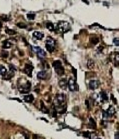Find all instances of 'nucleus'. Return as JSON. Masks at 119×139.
<instances>
[{
  "label": "nucleus",
  "mask_w": 119,
  "mask_h": 139,
  "mask_svg": "<svg viewBox=\"0 0 119 139\" xmlns=\"http://www.w3.org/2000/svg\"><path fill=\"white\" fill-rule=\"evenodd\" d=\"M45 46L49 52H53L55 50V46H56V41L51 37H48L47 40L45 41Z\"/></svg>",
  "instance_id": "obj_3"
},
{
  "label": "nucleus",
  "mask_w": 119,
  "mask_h": 139,
  "mask_svg": "<svg viewBox=\"0 0 119 139\" xmlns=\"http://www.w3.org/2000/svg\"><path fill=\"white\" fill-rule=\"evenodd\" d=\"M33 37H34V38H36L37 40H41V39L44 38V34H43V32L35 31V32H33Z\"/></svg>",
  "instance_id": "obj_11"
},
{
  "label": "nucleus",
  "mask_w": 119,
  "mask_h": 139,
  "mask_svg": "<svg viewBox=\"0 0 119 139\" xmlns=\"http://www.w3.org/2000/svg\"><path fill=\"white\" fill-rule=\"evenodd\" d=\"M113 44L116 45V46H119V38H114L113 39Z\"/></svg>",
  "instance_id": "obj_29"
},
{
  "label": "nucleus",
  "mask_w": 119,
  "mask_h": 139,
  "mask_svg": "<svg viewBox=\"0 0 119 139\" xmlns=\"http://www.w3.org/2000/svg\"><path fill=\"white\" fill-rule=\"evenodd\" d=\"M88 68L89 69H91V68H93V66H94V62L92 61V60H88Z\"/></svg>",
  "instance_id": "obj_25"
},
{
  "label": "nucleus",
  "mask_w": 119,
  "mask_h": 139,
  "mask_svg": "<svg viewBox=\"0 0 119 139\" xmlns=\"http://www.w3.org/2000/svg\"><path fill=\"white\" fill-rule=\"evenodd\" d=\"M34 51L36 52V54L38 55V57L39 58H44L46 56V52L44 51L42 48H40L39 46H36V47H34Z\"/></svg>",
  "instance_id": "obj_8"
},
{
  "label": "nucleus",
  "mask_w": 119,
  "mask_h": 139,
  "mask_svg": "<svg viewBox=\"0 0 119 139\" xmlns=\"http://www.w3.org/2000/svg\"><path fill=\"white\" fill-rule=\"evenodd\" d=\"M14 76V72H12V71H11V72H7L4 76H3V78H4L5 80H10L11 79V77H13Z\"/></svg>",
  "instance_id": "obj_18"
},
{
  "label": "nucleus",
  "mask_w": 119,
  "mask_h": 139,
  "mask_svg": "<svg viewBox=\"0 0 119 139\" xmlns=\"http://www.w3.org/2000/svg\"><path fill=\"white\" fill-rule=\"evenodd\" d=\"M66 101V97L64 94H57L55 96V100H54V105H58V104H62L65 103Z\"/></svg>",
  "instance_id": "obj_6"
},
{
  "label": "nucleus",
  "mask_w": 119,
  "mask_h": 139,
  "mask_svg": "<svg viewBox=\"0 0 119 139\" xmlns=\"http://www.w3.org/2000/svg\"><path fill=\"white\" fill-rule=\"evenodd\" d=\"M6 33L7 34H9V35H15L16 34V32L14 31V30H11V29H8V28H6Z\"/></svg>",
  "instance_id": "obj_24"
},
{
  "label": "nucleus",
  "mask_w": 119,
  "mask_h": 139,
  "mask_svg": "<svg viewBox=\"0 0 119 139\" xmlns=\"http://www.w3.org/2000/svg\"><path fill=\"white\" fill-rule=\"evenodd\" d=\"M17 26L19 28H26V27H27V26H26L24 23H17Z\"/></svg>",
  "instance_id": "obj_30"
},
{
  "label": "nucleus",
  "mask_w": 119,
  "mask_h": 139,
  "mask_svg": "<svg viewBox=\"0 0 119 139\" xmlns=\"http://www.w3.org/2000/svg\"><path fill=\"white\" fill-rule=\"evenodd\" d=\"M89 125H90L93 129H96V122H95V120L92 117L89 118Z\"/></svg>",
  "instance_id": "obj_19"
},
{
  "label": "nucleus",
  "mask_w": 119,
  "mask_h": 139,
  "mask_svg": "<svg viewBox=\"0 0 119 139\" xmlns=\"http://www.w3.org/2000/svg\"><path fill=\"white\" fill-rule=\"evenodd\" d=\"M10 69H11V70H13V71H15V70H16L15 67H14L13 65H11V64H10Z\"/></svg>",
  "instance_id": "obj_35"
},
{
  "label": "nucleus",
  "mask_w": 119,
  "mask_h": 139,
  "mask_svg": "<svg viewBox=\"0 0 119 139\" xmlns=\"http://www.w3.org/2000/svg\"><path fill=\"white\" fill-rule=\"evenodd\" d=\"M67 87H68V89L70 90V91H77V90H78V86L76 84L75 80H74V78H72V77L69 78Z\"/></svg>",
  "instance_id": "obj_4"
},
{
  "label": "nucleus",
  "mask_w": 119,
  "mask_h": 139,
  "mask_svg": "<svg viewBox=\"0 0 119 139\" xmlns=\"http://www.w3.org/2000/svg\"><path fill=\"white\" fill-rule=\"evenodd\" d=\"M30 83L29 82H26V83L24 85H20V87H19V91L21 93H27L29 92V90H30Z\"/></svg>",
  "instance_id": "obj_9"
},
{
  "label": "nucleus",
  "mask_w": 119,
  "mask_h": 139,
  "mask_svg": "<svg viewBox=\"0 0 119 139\" xmlns=\"http://www.w3.org/2000/svg\"><path fill=\"white\" fill-rule=\"evenodd\" d=\"M46 27L48 28V30H50V31H54V30H55L54 24L52 23V22H47V23H46Z\"/></svg>",
  "instance_id": "obj_20"
},
{
  "label": "nucleus",
  "mask_w": 119,
  "mask_h": 139,
  "mask_svg": "<svg viewBox=\"0 0 119 139\" xmlns=\"http://www.w3.org/2000/svg\"><path fill=\"white\" fill-rule=\"evenodd\" d=\"M32 70H33V66L31 63H27V64L25 65V68H24V72L26 74H28L29 76H31V72H32Z\"/></svg>",
  "instance_id": "obj_10"
},
{
  "label": "nucleus",
  "mask_w": 119,
  "mask_h": 139,
  "mask_svg": "<svg viewBox=\"0 0 119 139\" xmlns=\"http://www.w3.org/2000/svg\"><path fill=\"white\" fill-rule=\"evenodd\" d=\"M103 50V47L102 46H100V47H98V49H97V51L99 52V51H102Z\"/></svg>",
  "instance_id": "obj_36"
},
{
  "label": "nucleus",
  "mask_w": 119,
  "mask_h": 139,
  "mask_svg": "<svg viewBox=\"0 0 119 139\" xmlns=\"http://www.w3.org/2000/svg\"><path fill=\"white\" fill-rule=\"evenodd\" d=\"M27 19H29V20H34L35 19V15L32 14V13L27 14Z\"/></svg>",
  "instance_id": "obj_26"
},
{
  "label": "nucleus",
  "mask_w": 119,
  "mask_h": 139,
  "mask_svg": "<svg viewBox=\"0 0 119 139\" xmlns=\"http://www.w3.org/2000/svg\"><path fill=\"white\" fill-rule=\"evenodd\" d=\"M33 139H40L39 136H37V135H33Z\"/></svg>",
  "instance_id": "obj_37"
},
{
  "label": "nucleus",
  "mask_w": 119,
  "mask_h": 139,
  "mask_svg": "<svg viewBox=\"0 0 119 139\" xmlns=\"http://www.w3.org/2000/svg\"><path fill=\"white\" fill-rule=\"evenodd\" d=\"M89 138H90V139H97V136H96V134H91Z\"/></svg>",
  "instance_id": "obj_33"
},
{
  "label": "nucleus",
  "mask_w": 119,
  "mask_h": 139,
  "mask_svg": "<svg viewBox=\"0 0 119 139\" xmlns=\"http://www.w3.org/2000/svg\"><path fill=\"white\" fill-rule=\"evenodd\" d=\"M91 42H92V44H97L99 42V38L98 37H96V36H93L91 38Z\"/></svg>",
  "instance_id": "obj_23"
},
{
  "label": "nucleus",
  "mask_w": 119,
  "mask_h": 139,
  "mask_svg": "<svg viewBox=\"0 0 119 139\" xmlns=\"http://www.w3.org/2000/svg\"><path fill=\"white\" fill-rule=\"evenodd\" d=\"M1 56H2V58H7V57H8V52H7V51H2L1 52Z\"/></svg>",
  "instance_id": "obj_27"
},
{
  "label": "nucleus",
  "mask_w": 119,
  "mask_h": 139,
  "mask_svg": "<svg viewBox=\"0 0 119 139\" xmlns=\"http://www.w3.org/2000/svg\"><path fill=\"white\" fill-rule=\"evenodd\" d=\"M70 29V24L67 21H59L56 24V30L57 33H66Z\"/></svg>",
  "instance_id": "obj_1"
},
{
  "label": "nucleus",
  "mask_w": 119,
  "mask_h": 139,
  "mask_svg": "<svg viewBox=\"0 0 119 139\" xmlns=\"http://www.w3.org/2000/svg\"><path fill=\"white\" fill-rule=\"evenodd\" d=\"M40 104H41V105H40V106H41V110L44 112V113H46V114H48V113H49V109H48V108L45 106V105L43 104V102H42V101H41V103H40Z\"/></svg>",
  "instance_id": "obj_21"
},
{
  "label": "nucleus",
  "mask_w": 119,
  "mask_h": 139,
  "mask_svg": "<svg viewBox=\"0 0 119 139\" xmlns=\"http://www.w3.org/2000/svg\"><path fill=\"white\" fill-rule=\"evenodd\" d=\"M27 136H28L27 134H24V138H25V139H28V137H27Z\"/></svg>",
  "instance_id": "obj_38"
},
{
  "label": "nucleus",
  "mask_w": 119,
  "mask_h": 139,
  "mask_svg": "<svg viewBox=\"0 0 119 139\" xmlns=\"http://www.w3.org/2000/svg\"><path fill=\"white\" fill-rule=\"evenodd\" d=\"M11 47H12V43L10 42V40H5L3 42V48L4 49H8V48H11Z\"/></svg>",
  "instance_id": "obj_17"
},
{
  "label": "nucleus",
  "mask_w": 119,
  "mask_h": 139,
  "mask_svg": "<svg viewBox=\"0 0 119 139\" xmlns=\"http://www.w3.org/2000/svg\"><path fill=\"white\" fill-rule=\"evenodd\" d=\"M67 85H68L67 79H61L59 81V86H60V88H62V89H66L67 88Z\"/></svg>",
  "instance_id": "obj_12"
},
{
  "label": "nucleus",
  "mask_w": 119,
  "mask_h": 139,
  "mask_svg": "<svg viewBox=\"0 0 119 139\" xmlns=\"http://www.w3.org/2000/svg\"><path fill=\"white\" fill-rule=\"evenodd\" d=\"M37 78H38V79H45L46 72L45 71H39V72L37 73Z\"/></svg>",
  "instance_id": "obj_16"
},
{
  "label": "nucleus",
  "mask_w": 119,
  "mask_h": 139,
  "mask_svg": "<svg viewBox=\"0 0 119 139\" xmlns=\"http://www.w3.org/2000/svg\"><path fill=\"white\" fill-rule=\"evenodd\" d=\"M24 100L28 103H31V102H33V100H34V96L31 95V94H26L24 96Z\"/></svg>",
  "instance_id": "obj_13"
},
{
  "label": "nucleus",
  "mask_w": 119,
  "mask_h": 139,
  "mask_svg": "<svg viewBox=\"0 0 119 139\" xmlns=\"http://www.w3.org/2000/svg\"><path fill=\"white\" fill-rule=\"evenodd\" d=\"M85 104H86V107L88 108V109H90V104H89V100L88 99L85 100Z\"/></svg>",
  "instance_id": "obj_31"
},
{
  "label": "nucleus",
  "mask_w": 119,
  "mask_h": 139,
  "mask_svg": "<svg viewBox=\"0 0 119 139\" xmlns=\"http://www.w3.org/2000/svg\"><path fill=\"white\" fill-rule=\"evenodd\" d=\"M99 96L101 97V100L103 101V102H105V101L108 100V96H107V94H106L105 91H101V92H100V93H99Z\"/></svg>",
  "instance_id": "obj_14"
},
{
  "label": "nucleus",
  "mask_w": 119,
  "mask_h": 139,
  "mask_svg": "<svg viewBox=\"0 0 119 139\" xmlns=\"http://www.w3.org/2000/svg\"><path fill=\"white\" fill-rule=\"evenodd\" d=\"M90 135H91V133L88 132V131H85V132H83V136L85 138H89V137H90Z\"/></svg>",
  "instance_id": "obj_28"
},
{
  "label": "nucleus",
  "mask_w": 119,
  "mask_h": 139,
  "mask_svg": "<svg viewBox=\"0 0 119 139\" xmlns=\"http://www.w3.org/2000/svg\"><path fill=\"white\" fill-rule=\"evenodd\" d=\"M1 19H3V20H4V21H7V20H8V19H9V18H8V17H7V16H6V15H2V16H1Z\"/></svg>",
  "instance_id": "obj_32"
},
{
  "label": "nucleus",
  "mask_w": 119,
  "mask_h": 139,
  "mask_svg": "<svg viewBox=\"0 0 119 139\" xmlns=\"http://www.w3.org/2000/svg\"><path fill=\"white\" fill-rule=\"evenodd\" d=\"M52 66L54 67L55 72H56L58 75H63L64 74V68L62 66V63L60 60H55V61L52 63Z\"/></svg>",
  "instance_id": "obj_2"
},
{
  "label": "nucleus",
  "mask_w": 119,
  "mask_h": 139,
  "mask_svg": "<svg viewBox=\"0 0 119 139\" xmlns=\"http://www.w3.org/2000/svg\"><path fill=\"white\" fill-rule=\"evenodd\" d=\"M115 139H119V131L115 133Z\"/></svg>",
  "instance_id": "obj_34"
},
{
  "label": "nucleus",
  "mask_w": 119,
  "mask_h": 139,
  "mask_svg": "<svg viewBox=\"0 0 119 139\" xmlns=\"http://www.w3.org/2000/svg\"><path fill=\"white\" fill-rule=\"evenodd\" d=\"M7 73V70L6 68L3 65H0V75H2V76H4V75Z\"/></svg>",
  "instance_id": "obj_22"
},
{
  "label": "nucleus",
  "mask_w": 119,
  "mask_h": 139,
  "mask_svg": "<svg viewBox=\"0 0 119 139\" xmlns=\"http://www.w3.org/2000/svg\"><path fill=\"white\" fill-rule=\"evenodd\" d=\"M89 89H91V90H95V89H97L99 88V86H100V82L97 80V79H91L90 81H89Z\"/></svg>",
  "instance_id": "obj_7"
},
{
  "label": "nucleus",
  "mask_w": 119,
  "mask_h": 139,
  "mask_svg": "<svg viewBox=\"0 0 119 139\" xmlns=\"http://www.w3.org/2000/svg\"><path fill=\"white\" fill-rule=\"evenodd\" d=\"M113 62L115 66H119V53H115L113 56Z\"/></svg>",
  "instance_id": "obj_15"
},
{
  "label": "nucleus",
  "mask_w": 119,
  "mask_h": 139,
  "mask_svg": "<svg viewBox=\"0 0 119 139\" xmlns=\"http://www.w3.org/2000/svg\"><path fill=\"white\" fill-rule=\"evenodd\" d=\"M1 26H2V24H1V22H0V27H1Z\"/></svg>",
  "instance_id": "obj_39"
},
{
  "label": "nucleus",
  "mask_w": 119,
  "mask_h": 139,
  "mask_svg": "<svg viewBox=\"0 0 119 139\" xmlns=\"http://www.w3.org/2000/svg\"><path fill=\"white\" fill-rule=\"evenodd\" d=\"M115 112H116L115 111V108L111 105L106 111H103V116H104V118H109V117H111V116H113L115 114Z\"/></svg>",
  "instance_id": "obj_5"
}]
</instances>
